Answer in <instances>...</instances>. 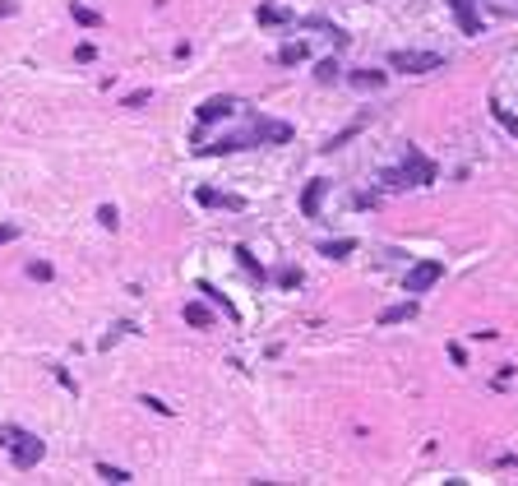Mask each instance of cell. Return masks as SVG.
Returning <instances> with one entry per match:
<instances>
[{
  "label": "cell",
  "instance_id": "22",
  "mask_svg": "<svg viewBox=\"0 0 518 486\" xmlns=\"http://www.w3.org/2000/svg\"><path fill=\"white\" fill-rule=\"evenodd\" d=\"M278 288H301V269H278Z\"/></svg>",
  "mask_w": 518,
  "mask_h": 486
},
{
  "label": "cell",
  "instance_id": "14",
  "mask_svg": "<svg viewBox=\"0 0 518 486\" xmlns=\"http://www.w3.org/2000/svg\"><path fill=\"white\" fill-rule=\"evenodd\" d=\"M199 292H204V297H209L213 306H222V315H227V320H236V306H232V301H227V297H222V292L213 288V283H199Z\"/></svg>",
  "mask_w": 518,
  "mask_h": 486
},
{
  "label": "cell",
  "instance_id": "28",
  "mask_svg": "<svg viewBox=\"0 0 518 486\" xmlns=\"http://www.w3.org/2000/svg\"><path fill=\"white\" fill-rule=\"evenodd\" d=\"M143 403H148V408H153V412H157V417H171V408H167L162 398H143Z\"/></svg>",
  "mask_w": 518,
  "mask_h": 486
},
{
  "label": "cell",
  "instance_id": "7",
  "mask_svg": "<svg viewBox=\"0 0 518 486\" xmlns=\"http://www.w3.org/2000/svg\"><path fill=\"white\" fill-rule=\"evenodd\" d=\"M236 107H241L236 98H209L204 107H199V125H213V121H222V116H232Z\"/></svg>",
  "mask_w": 518,
  "mask_h": 486
},
{
  "label": "cell",
  "instance_id": "9",
  "mask_svg": "<svg viewBox=\"0 0 518 486\" xmlns=\"http://www.w3.org/2000/svg\"><path fill=\"white\" fill-rule=\"evenodd\" d=\"M186 324H190V329H209V324H213V310L199 306V301H186Z\"/></svg>",
  "mask_w": 518,
  "mask_h": 486
},
{
  "label": "cell",
  "instance_id": "18",
  "mask_svg": "<svg viewBox=\"0 0 518 486\" xmlns=\"http://www.w3.org/2000/svg\"><path fill=\"white\" fill-rule=\"evenodd\" d=\"M287 19H292V14L278 10V5H259V23H264V28H273V23H287Z\"/></svg>",
  "mask_w": 518,
  "mask_h": 486
},
{
  "label": "cell",
  "instance_id": "4",
  "mask_svg": "<svg viewBox=\"0 0 518 486\" xmlns=\"http://www.w3.org/2000/svg\"><path fill=\"white\" fill-rule=\"evenodd\" d=\"M250 134L259 139V144H287V139H292V125H287V121H268V116H254Z\"/></svg>",
  "mask_w": 518,
  "mask_h": 486
},
{
  "label": "cell",
  "instance_id": "27",
  "mask_svg": "<svg viewBox=\"0 0 518 486\" xmlns=\"http://www.w3.org/2000/svg\"><path fill=\"white\" fill-rule=\"evenodd\" d=\"M75 60H84V65H89V60H93V42H79V46H75Z\"/></svg>",
  "mask_w": 518,
  "mask_h": 486
},
{
  "label": "cell",
  "instance_id": "26",
  "mask_svg": "<svg viewBox=\"0 0 518 486\" xmlns=\"http://www.w3.org/2000/svg\"><path fill=\"white\" fill-rule=\"evenodd\" d=\"M14 236H19V227H14V222H0V245H10Z\"/></svg>",
  "mask_w": 518,
  "mask_h": 486
},
{
  "label": "cell",
  "instance_id": "11",
  "mask_svg": "<svg viewBox=\"0 0 518 486\" xmlns=\"http://www.w3.org/2000/svg\"><path fill=\"white\" fill-rule=\"evenodd\" d=\"M412 315H417V301H403V306L380 310V324H403V320H412Z\"/></svg>",
  "mask_w": 518,
  "mask_h": 486
},
{
  "label": "cell",
  "instance_id": "25",
  "mask_svg": "<svg viewBox=\"0 0 518 486\" xmlns=\"http://www.w3.org/2000/svg\"><path fill=\"white\" fill-rule=\"evenodd\" d=\"M143 102H148V89H134V93H130V98H125V102H121V107H143Z\"/></svg>",
  "mask_w": 518,
  "mask_h": 486
},
{
  "label": "cell",
  "instance_id": "5",
  "mask_svg": "<svg viewBox=\"0 0 518 486\" xmlns=\"http://www.w3.org/2000/svg\"><path fill=\"white\" fill-rule=\"evenodd\" d=\"M403 172H408L412 186H430V181H435V162H430V158H421L412 144H408V158H403Z\"/></svg>",
  "mask_w": 518,
  "mask_h": 486
},
{
  "label": "cell",
  "instance_id": "1",
  "mask_svg": "<svg viewBox=\"0 0 518 486\" xmlns=\"http://www.w3.org/2000/svg\"><path fill=\"white\" fill-rule=\"evenodd\" d=\"M389 65L394 70H408V75H430V70H440L444 65V56L440 51H389Z\"/></svg>",
  "mask_w": 518,
  "mask_h": 486
},
{
  "label": "cell",
  "instance_id": "24",
  "mask_svg": "<svg viewBox=\"0 0 518 486\" xmlns=\"http://www.w3.org/2000/svg\"><path fill=\"white\" fill-rule=\"evenodd\" d=\"M199 204H204V209H213V204H222V195H218V190H209V186H204V190H199Z\"/></svg>",
  "mask_w": 518,
  "mask_h": 486
},
{
  "label": "cell",
  "instance_id": "17",
  "mask_svg": "<svg viewBox=\"0 0 518 486\" xmlns=\"http://www.w3.org/2000/svg\"><path fill=\"white\" fill-rule=\"evenodd\" d=\"M236 260H241V269H245L250 278H259V283H264V269H259V260H254V255L245 250V245H236Z\"/></svg>",
  "mask_w": 518,
  "mask_h": 486
},
{
  "label": "cell",
  "instance_id": "15",
  "mask_svg": "<svg viewBox=\"0 0 518 486\" xmlns=\"http://www.w3.org/2000/svg\"><path fill=\"white\" fill-rule=\"evenodd\" d=\"M93 473H98V477H102V482H116V486H125V482H134V477H130V473H125V468H116V463H98V468H93Z\"/></svg>",
  "mask_w": 518,
  "mask_h": 486
},
{
  "label": "cell",
  "instance_id": "3",
  "mask_svg": "<svg viewBox=\"0 0 518 486\" xmlns=\"http://www.w3.org/2000/svg\"><path fill=\"white\" fill-rule=\"evenodd\" d=\"M440 278H444V264H440V260H421V264L408 269V283H403V288L417 297V292H430L435 283H440Z\"/></svg>",
  "mask_w": 518,
  "mask_h": 486
},
{
  "label": "cell",
  "instance_id": "30",
  "mask_svg": "<svg viewBox=\"0 0 518 486\" xmlns=\"http://www.w3.org/2000/svg\"><path fill=\"white\" fill-rule=\"evenodd\" d=\"M14 10H19V5H14V0H0V19H10Z\"/></svg>",
  "mask_w": 518,
  "mask_h": 486
},
{
  "label": "cell",
  "instance_id": "21",
  "mask_svg": "<svg viewBox=\"0 0 518 486\" xmlns=\"http://www.w3.org/2000/svg\"><path fill=\"white\" fill-rule=\"evenodd\" d=\"M51 274L56 269L46 264V260H33V264H28V278H37V283H51Z\"/></svg>",
  "mask_w": 518,
  "mask_h": 486
},
{
  "label": "cell",
  "instance_id": "29",
  "mask_svg": "<svg viewBox=\"0 0 518 486\" xmlns=\"http://www.w3.org/2000/svg\"><path fill=\"white\" fill-rule=\"evenodd\" d=\"M19 435H23V431H14V426H0V445H14Z\"/></svg>",
  "mask_w": 518,
  "mask_h": 486
},
{
  "label": "cell",
  "instance_id": "19",
  "mask_svg": "<svg viewBox=\"0 0 518 486\" xmlns=\"http://www.w3.org/2000/svg\"><path fill=\"white\" fill-rule=\"evenodd\" d=\"M491 116H496V121H500V125H505V130H509V134H514V139H518V116H509V111L500 107V102H491Z\"/></svg>",
  "mask_w": 518,
  "mask_h": 486
},
{
  "label": "cell",
  "instance_id": "12",
  "mask_svg": "<svg viewBox=\"0 0 518 486\" xmlns=\"http://www.w3.org/2000/svg\"><path fill=\"white\" fill-rule=\"evenodd\" d=\"M273 60H278V65H301V60H306V42H287V46H278Z\"/></svg>",
  "mask_w": 518,
  "mask_h": 486
},
{
  "label": "cell",
  "instance_id": "2",
  "mask_svg": "<svg viewBox=\"0 0 518 486\" xmlns=\"http://www.w3.org/2000/svg\"><path fill=\"white\" fill-rule=\"evenodd\" d=\"M42 454H46V445L37 440V435H19V440L10 445V463L19 468V473H28V468L42 463Z\"/></svg>",
  "mask_w": 518,
  "mask_h": 486
},
{
  "label": "cell",
  "instance_id": "16",
  "mask_svg": "<svg viewBox=\"0 0 518 486\" xmlns=\"http://www.w3.org/2000/svg\"><path fill=\"white\" fill-rule=\"evenodd\" d=\"M70 14H75V23H84V28H102V14L89 10V5H70Z\"/></svg>",
  "mask_w": 518,
  "mask_h": 486
},
{
  "label": "cell",
  "instance_id": "23",
  "mask_svg": "<svg viewBox=\"0 0 518 486\" xmlns=\"http://www.w3.org/2000/svg\"><path fill=\"white\" fill-rule=\"evenodd\" d=\"M98 222H102V227H111V232H116V222H121V213L111 209V204H102V209H98Z\"/></svg>",
  "mask_w": 518,
  "mask_h": 486
},
{
  "label": "cell",
  "instance_id": "20",
  "mask_svg": "<svg viewBox=\"0 0 518 486\" xmlns=\"http://www.w3.org/2000/svg\"><path fill=\"white\" fill-rule=\"evenodd\" d=\"M338 60H320V65H315V79H320V84H333V79H338Z\"/></svg>",
  "mask_w": 518,
  "mask_h": 486
},
{
  "label": "cell",
  "instance_id": "10",
  "mask_svg": "<svg viewBox=\"0 0 518 486\" xmlns=\"http://www.w3.org/2000/svg\"><path fill=\"white\" fill-rule=\"evenodd\" d=\"M352 89H384V70H352Z\"/></svg>",
  "mask_w": 518,
  "mask_h": 486
},
{
  "label": "cell",
  "instance_id": "13",
  "mask_svg": "<svg viewBox=\"0 0 518 486\" xmlns=\"http://www.w3.org/2000/svg\"><path fill=\"white\" fill-rule=\"evenodd\" d=\"M352 250H356L352 236H338V241H324L320 245V255H329V260H342V255H352Z\"/></svg>",
  "mask_w": 518,
  "mask_h": 486
},
{
  "label": "cell",
  "instance_id": "8",
  "mask_svg": "<svg viewBox=\"0 0 518 486\" xmlns=\"http://www.w3.org/2000/svg\"><path fill=\"white\" fill-rule=\"evenodd\" d=\"M324 190H329V181H310V186H306V195H301V213H306V218H320Z\"/></svg>",
  "mask_w": 518,
  "mask_h": 486
},
{
  "label": "cell",
  "instance_id": "6",
  "mask_svg": "<svg viewBox=\"0 0 518 486\" xmlns=\"http://www.w3.org/2000/svg\"><path fill=\"white\" fill-rule=\"evenodd\" d=\"M444 5H449V10H453V19H458V28H463L467 37H477V33H481V19H477L472 0H444Z\"/></svg>",
  "mask_w": 518,
  "mask_h": 486
}]
</instances>
